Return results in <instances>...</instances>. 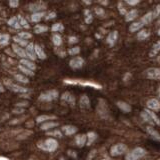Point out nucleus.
<instances>
[{"instance_id": "obj_2", "label": "nucleus", "mask_w": 160, "mask_h": 160, "mask_svg": "<svg viewBox=\"0 0 160 160\" xmlns=\"http://www.w3.org/2000/svg\"><path fill=\"white\" fill-rule=\"evenodd\" d=\"M3 85L6 88H8L9 90L15 92V93H18V94H27L29 92L28 88H25L23 86H20V85L16 84V83H13L10 79H4L3 80Z\"/></svg>"}, {"instance_id": "obj_60", "label": "nucleus", "mask_w": 160, "mask_h": 160, "mask_svg": "<svg viewBox=\"0 0 160 160\" xmlns=\"http://www.w3.org/2000/svg\"><path fill=\"white\" fill-rule=\"evenodd\" d=\"M158 23L160 24V18H159V20H158Z\"/></svg>"}, {"instance_id": "obj_17", "label": "nucleus", "mask_w": 160, "mask_h": 160, "mask_svg": "<svg viewBox=\"0 0 160 160\" xmlns=\"http://www.w3.org/2000/svg\"><path fill=\"white\" fill-rule=\"evenodd\" d=\"M45 15H46V13H45L44 11L35 12V13L31 14V16H30V20H31V22H33V23H39L42 20V18L45 17Z\"/></svg>"}, {"instance_id": "obj_18", "label": "nucleus", "mask_w": 160, "mask_h": 160, "mask_svg": "<svg viewBox=\"0 0 160 160\" xmlns=\"http://www.w3.org/2000/svg\"><path fill=\"white\" fill-rule=\"evenodd\" d=\"M61 100H62V101L69 103V104H71L72 106H73V105H75V97L70 92H64L61 95Z\"/></svg>"}, {"instance_id": "obj_4", "label": "nucleus", "mask_w": 160, "mask_h": 160, "mask_svg": "<svg viewBox=\"0 0 160 160\" xmlns=\"http://www.w3.org/2000/svg\"><path fill=\"white\" fill-rule=\"evenodd\" d=\"M145 154H146L145 149H143L141 147H137V148L133 149L131 152L126 154V160H138L140 158H142Z\"/></svg>"}, {"instance_id": "obj_48", "label": "nucleus", "mask_w": 160, "mask_h": 160, "mask_svg": "<svg viewBox=\"0 0 160 160\" xmlns=\"http://www.w3.org/2000/svg\"><path fill=\"white\" fill-rule=\"evenodd\" d=\"M9 6L12 7V8H16L19 6V1H17V0H10V1L8 2Z\"/></svg>"}, {"instance_id": "obj_56", "label": "nucleus", "mask_w": 160, "mask_h": 160, "mask_svg": "<svg viewBox=\"0 0 160 160\" xmlns=\"http://www.w3.org/2000/svg\"><path fill=\"white\" fill-rule=\"evenodd\" d=\"M83 3H85V4H91V2H89V1H83Z\"/></svg>"}, {"instance_id": "obj_30", "label": "nucleus", "mask_w": 160, "mask_h": 160, "mask_svg": "<svg viewBox=\"0 0 160 160\" xmlns=\"http://www.w3.org/2000/svg\"><path fill=\"white\" fill-rule=\"evenodd\" d=\"M52 43L55 45V46H60L62 44V37L61 35L58 33H54L52 35Z\"/></svg>"}, {"instance_id": "obj_15", "label": "nucleus", "mask_w": 160, "mask_h": 160, "mask_svg": "<svg viewBox=\"0 0 160 160\" xmlns=\"http://www.w3.org/2000/svg\"><path fill=\"white\" fill-rule=\"evenodd\" d=\"M19 64L22 65V66L26 67L30 70H32V71H35L36 70V65H35L34 61L32 60H29V59H20L19 61Z\"/></svg>"}, {"instance_id": "obj_12", "label": "nucleus", "mask_w": 160, "mask_h": 160, "mask_svg": "<svg viewBox=\"0 0 160 160\" xmlns=\"http://www.w3.org/2000/svg\"><path fill=\"white\" fill-rule=\"evenodd\" d=\"M58 125H59L58 122L48 121V122L40 124V130H41V131H50V130H53L55 127H57Z\"/></svg>"}, {"instance_id": "obj_47", "label": "nucleus", "mask_w": 160, "mask_h": 160, "mask_svg": "<svg viewBox=\"0 0 160 160\" xmlns=\"http://www.w3.org/2000/svg\"><path fill=\"white\" fill-rule=\"evenodd\" d=\"M56 16H57L56 12H55V11H51V12H49L48 14L45 15V17H44V18L46 19V20H51V19H54Z\"/></svg>"}, {"instance_id": "obj_7", "label": "nucleus", "mask_w": 160, "mask_h": 160, "mask_svg": "<svg viewBox=\"0 0 160 160\" xmlns=\"http://www.w3.org/2000/svg\"><path fill=\"white\" fill-rule=\"evenodd\" d=\"M146 77L152 80H160V68H149L145 71Z\"/></svg>"}, {"instance_id": "obj_45", "label": "nucleus", "mask_w": 160, "mask_h": 160, "mask_svg": "<svg viewBox=\"0 0 160 160\" xmlns=\"http://www.w3.org/2000/svg\"><path fill=\"white\" fill-rule=\"evenodd\" d=\"M95 13H96L98 16H100V17H103L104 15H105V11L103 10V8H101V7H95Z\"/></svg>"}, {"instance_id": "obj_23", "label": "nucleus", "mask_w": 160, "mask_h": 160, "mask_svg": "<svg viewBox=\"0 0 160 160\" xmlns=\"http://www.w3.org/2000/svg\"><path fill=\"white\" fill-rule=\"evenodd\" d=\"M10 42V35L7 33L0 34V46H7Z\"/></svg>"}, {"instance_id": "obj_58", "label": "nucleus", "mask_w": 160, "mask_h": 160, "mask_svg": "<svg viewBox=\"0 0 160 160\" xmlns=\"http://www.w3.org/2000/svg\"><path fill=\"white\" fill-rule=\"evenodd\" d=\"M157 34H158V35H159V36H160V29H159V30H158V31H157Z\"/></svg>"}, {"instance_id": "obj_44", "label": "nucleus", "mask_w": 160, "mask_h": 160, "mask_svg": "<svg viewBox=\"0 0 160 160\" xmlns=\"http://www.w3.org/2000/svg\"><path fill=\"white\" fill-rule=\"evenodd\" d=\"M159 15H160V5H157L152 12V17H153V19L157 18V17H159Z\"/></svg>"}, {"instance_id": "obj_32", "label": "nucleus", "mask_w": 160, "mask_h": 160, "mask_svg": "<svg viewBox=\"0 0 160 160\" xmlns=\"http://www.w3.org/2000/svg\"><path fill=\"white\" fill-rule=\"evenodd\" d=\"M152 19H153V17H152V12H148V13H146L144 15V16L141 18V20H140V22H141L143 25H146V24H149L150 22L152 21Z\"/></svg>"}, {"instance_id": "obj_16", "label": "nucleus", "mask_w": 160, "mask_h": 160, "mask_svg": "<svg viewBox=\"0 0 160 160\" xmlns=\"http://www.w3.org/2000/svg\"><path fill=\"white\" fill-rule=\"evenodd\" d=\"M87 142V136L86 134H78L75 136V143L78 147H83Z\"/></svg>"}, {"instance_id": "obj_59", "label": "nucleus", "mask_w": 160, "mask_h": 160, "mask_svg": "<svg viewBox=\"0 0 160 160\" xmlns=\"http://www.w3.org/2000/svg\"><path fill=\"white\" fill-rule=\"evenodd\" d=\"M103 160H111V159H108V158H106V159H103Z\"/></svg>"}, {"instance_id": "obj_35", "label": "nucleus", "mask_w": 160, "mask_h": 160, "mask_svg": "<svg viewBox=\"0 0 160 160\" xmlns=\"http://www.w3.org/2000/svg\"><path fill=\"white\" fill-rule=\"evenodd\" d=\"M46 135L48 136H54V137H59L61 138L63 136V133L61 132V130H58V129H53V130H50V131L46 132Z\"/></svg>"}, {"instance_id": "obj_13", "label": "nucleus", "mask_w": 160, "mask_h": 160, "mask_svg": "<svg viewBox=\"0 0 160 160\" xmlns=\"http://www.w3.org/2000/svg\"><path fill=\"white\" fill-rule=\"evenodd\" d=\"M25 51H26L29 60H32V61H35L37 59L36 55H35V50H34V44L32 42H29V44L25 47Z\"/></svg>"}, {"instance_id": "obj_8", "label": "nucleus", "mask_w": 160, "mask_h": 160, "mask_svg": "<svg viewBox=\"0 0 160 160\" xmlns=\"http://www.w3.org/2000/svg\"><path fill=\"white\" fill-rule=\"evenodd\" d=\"M12 50H13L14 54L16 55V56L20 57V59H29L26 51H25V49L18 46L17 44H15V43L12 44Z\"/></svg>"}, {"instance_id": "obj_49", "label": "nucleus", "mask_w": 160, "mask_h": 160, "mask_svg": "<svg viewBox=\"0 0 160 160\" xmlns=\"http://www.w3.org/2000/svg\"><path fill=\"white\" fill-rule=\"evenodd\" d=\"M78 42V38L75 37V36H70L68 38V43L69 44H74V43H77Z\"/></svg>"}, {"instance_id": "obj_39", "label": "nucleus", "mask_w": 160, "mask_h": 160, "mask_svg": "<svg viewBox=\"0 0 160 160\" xmlns=\"http://www.w3.org/2000/svg\"><path fill=\"white\" fill-rule=\"evenodd\" d=\"M50 29L52 32H62L64 30V26L62 23H54Z\"/></svg>"}, {"instance_id": "obj_14", "label": "nucleus", "mask_w": 160, "mask_h": 160, "mask_svg": "<svg viewBox=\"0 0 160 160\" xmlns=\"http://www.w3.org/2000/svg\"><path fill=\"white\" fill-rule=\"evenodd\" d=\"M34 50H35V55H36L37 58L41 59V60H44L47 58L46 53H45L43 48L40 46L39 44H34Z\"/></svg>"}, {"instance_id": "obj_22", "label": "nucleus", "mask_w": 160, "mask_h": 160, "mask_svg": "<svg viewBox=\"0 0 160 160\" xmlns=\"http://www.w3.org/2000/svg\"><path fill=\"white\" fill-rule=\"evenodd\" d=\"M48 26L46 25H42V24H36L33 28V31L35 34H42L48 31Z\"/></svg>"}, {"instance_id": "obj_57", "label": "nucleus", "mask_w": 160, "mask_h": 160, "mask_svg": "<svg viewBox=\"0 0 160 160\" xmlns=\"http://www.w3.org/2000/svg\"><path fill=\"white\" fill-rule=\"evenodd\" d=\"M59 160H66V159H65L64 157H60V158H59Z\"/></svg>"}, {"instance_id": "obj_37", "label": "nucleus", "mask_w": 160, "mask_h": 160, "mask_svg": "<svg viewBox=\"0 0 160 160\" xmlns=\"http://www.w3.org/2000/svg\"><path fill=\"white\" fill-rule=\"evenodd\" d=\"M149 35H150V32L148 31V30H145V29L140 30L137 34V39L138 40H145L147 37H149Z\"/></svg>"}, {"instance_id": "obj_55", "label": "nucleus", "mask_w": 160, "mask_h": 160, "mask_svg": "<svg viewBox=\"0 0 160 160\" xmlns=\"http://www.w3.org/2000/svg\"><path fill=\"white\" fill-rule=\"evenodd\" d=\"M5 91V86L2 84V82L0 81V92H4Z\"/></svg>"}, {"instance_id": "obj_24", "label": "nucleus", "mask_w": 160, "mask_h": 160, "mask_svg": "<svg viewBox=\"0 0 160 160\" xmlns=\"http://www.w3.org/2000/svg\"><path fill=\"white\" fill-rule=\"evenodd\" d=\"M8 25L10 27H12L14 29H20L21 28V26H20V24H19V21H18V18L17 16H13L11 17L9 20H8Z\"/></svg>"}, {"instance_id": "obj_9", "label": "nucleus", "mask_w": 160, "mask_h": 160, "mask_svg": "<svg viewBox=\"0 0 160 160\" xmlns=\"http://www.w3.org/2000/svg\"><path fill=\"white\" fill-rule=\"evenodd\" d=\"M84 65V59L80 56H76L69 61V66L72 69H80Z\"/></svg>"}, {"instance_id": "obj_26", "label": "nucleus", "mask_w": 160, "mask_h": 160, "mask_svg": "<svg viewBox=\"0 0 160 160\" xmlns=\"http://www.w3.org/2000/svg\"><path fill=\"white\" fill-rule=\"evenodd\" d=\"M18 69L22 72L23 75H25V76L33 77L34 75H35V72H34V71H32V70H30V69H28V68H26V67L22 66V65H20V64H18Z\"/></svg>"}, {"instance_id": "obj_21", "label": "nucleus", "mask_w": 160, "mask_h": 160, "mask_svg": "<svg viewBox=\"0 0 160 160\" xmlns=\"http://www.w3.org/2000/svg\"><path fill=\"white\" fill-rule=\"evenodd\" d=\"M118 38V32L117 31H112L111 33H109L108 37H107V43L110 46H113V45L116 43Z\"/></svg>"}, {"instance_id": "obj_42", "label": "nucleus", "mask_w": 160, "mask_h": 160, "mask_svg": "<svg viewBox=\"0 0 160 160\" xmlns=\"http://www.w3.org/2000/svg\"><path fill=\"white\" fill-rule=\"evenodd\" d=\"M84 14H85V23H87V24H90L92 22V20H93V16H92V14L90 13L89 10H85L84 11Z\"/></svg>"}, {"instance_id": "obj_20", "label": "nucleus", "mask_w": 160, "mask_h": 160, "mask_svg": "<svg viewBox=\"0 0 160 160\" xmlns=\"http://www.w3.org/2000/svg\"><path fill=\"white\" fill-rule=\"evenodd\" d=\"M147 107L151 110H160V102L155 98L149 99L147 101Z\"/></svg>"}, {"instance_id": "obj_46", "label": "nucleus", "mask_w": 160, "mask_h": 160, "mask_svg": "<svg viewBox=\"0 0 160 160\" xmlns=\"http://www.w3.org/2000/svg\"><path fill=\"white\" fill-rule=\"evenodd\" d=\"M141 117H142V118L145 120V121H146V122H149L150 124H153V121L151 120V118L149 117V115H148L146 112H145V111L141 113Z\"/></svg>"}, {"instance_id": "obj_51", "label": "nucleus", "mask_w": 160, "mask_h": 160, "mask_svg": "<svg viewBox=\"0 0 160 160\" xmlns=\"http://www.w3.org/2000/svg\"><path fill=\"white\" fill-rule=\"evenodd\" d=\"M118 9H119L120 13L125 15V13H126V10H125V8L122 6V3H119V4H118Z\"/></svg>"}, {"instance_id": "obj_3", "label": "nucleus", "mask_w": 160, "mask_h": 160, "mask_svg": "<svg viewBox=\"0 0 160 160\" xmlns=\"http://www.w3.org/2000/svg\"><path fill=\"white\" fill-rule=\"evenodd\" d=\"M59 97V92L55 89H51V90H46V91H43L39 94L38 96V100L43 102H51L56 100Z\"/></svg>"}, {"instance_id": "obj_43", "label": "nucleus", "mask_w": 160, "mask_h": 160, "mask_svg": "<svg viewBox=\"0 0 160 160\" xmlns=\"http://www.w3.org/2000/svg\"><path fill=\"white\" fill-rule=\"evenodd\" d=\"M79 53H80V47H78V46H74V47L70 48L68 50V54L72 55V56H73V55H77Z\"/></svg>"}, {"instance_id": "obj_50", "label": "nucleus", "mask_w": 160, "mask_h": 160, "mask_svg": "<svg viewBox=\"0 0 160 160\" xmlns=\"http://www.w3.org/2000/svg\"><path fill=\"white\" fill-rule=\"evenodd\" d=\"M67 154L69 155L70 157H72V158H77V154H76V152H75V151H73V150H68Z\"/></svg>"}, {"instance_id": "obj_36", "label": "nucleus", "mask_w": 160, "mask_h": 160, "mask_svg": "<svg viewBox=\"0 0 160 160\" xmlns=\"http://www.w3.org/2000/svg\"><path fill=\"white\" fill-rule=\"evenodd\" d=\"M160 51V41L156 42L155 43L153 46H152V49H151V51H150L149 53V56H151V57H154L155 55H157V53Z\"/></svg>"}, {"instance_id": "obj_33", "label": "nucleus", "mask_w": 160, "mask_h": 160, "mask_svg": "<svg viewBox=\"0 0 160 160\" xmlns=\"http://www.w3.org/2000/svg\"><path fill=\"white\" fill-rule=\"evenodd\" d=\"M143 27V24L140 22V21H138V22H134L133 24H131L129 26V31L130 32H136V31H138V30H140Z\"/></svg>"}, {"instance_id": "obj_31", "label": "nucleus", "mask_w": 160, "mask_h": 160, "mask_svg": "<svg viewBox=\"0 0 160 160\" xmlns=\"http://www.w3.org/2000/svg\"><path fill=\"white\" fill-rule=\"evenodd\" d=\"M86 136H87V142H86V145H88V146H90L95 140L97 139V134L95 133V132H88L86 134Z\"/></svg>"}, {"instance_id": "obj_53", "label": "nucleus", "mask_w": 160, "mask_h": 160, "mask_svg": "<svg viewBox=\"0 0 160 160\" xmlns=\"http://www.w3.org/2000/svg\"><path fill=\"white\" fill-rule=\"evenodd\" d=\"M20 106H28L27 102H20V103H16V107H20Z\"/></svg>"}, {"instance_id": "obj_10", "label": "nucleus", "mask_w": 160, "mask_h": 160, "mask_svg": "<svg viewBox=\"0 0 160 160\" xmlns=\"http://www.w3.org/2000/svg\"><path fill=\"white\" fill-rule=\"evenodd\" d=\"M57 119V116L55 115H46V114H42V115H39V116L36 117L35 121H36L37 124H42L45 122H48V121H52V120Z\"/></svg>"}, {"instance_id": "obj_1", "label": "nucleus", "mask_w": 160, "mask_h": 160, "mask_svg": "<svg viewBox=\"0 0 160 160\" xmlns=\"http://www.w3.org/2000/svg\"><path fill=\"white\" fill-rule=\"evenodd\" d=\"M37 147L45 152H54L56 151L58 148V141L55 138H47L42 141H38L37 142Z\"/></svg>"}, {"instance_id": "obj_52", "label": "nucleus", "mask_w": 160, "mask_h": 160, "mask_svg": "<svg viewBox=\"0 0 160 160\" xmlns=\"http://www.w3.org/2000/svg\"><path fill=\"white\" fill-rule=\"evenodd\" d=\"M12 112L15 113V114H21V113L24 112V109L23 108H16V109H13Z\"/></svg>"}, {"instance_id": "obj_34", "label": "nucleus", "mask_w": 160, "mask_h": 160, "mask_svg": "<svg viewBox=\"0 0 160 160\" xmlns=\"http://www.w3.org/2000/svg\"><path fill=\"white\" fill-rule=\"evenodd\" d=\"M147 132L149 133L150 136H152V138H154L155 140H158V141H160V134L156 131V130H154L152 127H147L146 128Z\"/></svg>"}, {"instance_id": "obj_28", "label": "nucleus", "mask_w": 160, "mask_h": 160, "mask_svg": "<svg viewBox=\"0 0 160 160\" xmlns=\"http://www.w3.org/2000/svg\"><path fill=\"white\" fill-rule=\"evenodd\" d=\"M116 105L117 106L122 110V111H124V112H126V113H128V112H130L131 111V106H130L129 104H127L126 102H123V101H118L117 103H116Z\"/></svg>"}, {"instance_id": "obj_5", "label": "nucleus", "mask_w": 160, "mask_h": 160, "mask_svg": "<svg viewBox=\"0 0 160 160\" xmlns=\"http://www.w3.org/2000/svg\"><path fill=\"white\" fill-rule=\"evenodd\" d=\"M127 151V146L123 143H118L115 144L110 149V154L111 156H119V155H122Z\"/></svg>"}, {"instance_id": "obj_29", "label": "nucleus", "mask_w": 160, "mask_h": 160, "mask_svg": "<svg viewBox=\"0 0 160 160\" xmlns=\"http://www.w3.org/2000/svg\"><path fill=\"white\" fill-rule=\"evenodd\" d=\"M137 14H138V12H137V10H130V11L128 12V13H126V15H125V21H132L133 19H135L137 17Z\"/></svg>"}, {"instance_id": "obj_25", "label": "nucleus", "mask_w": 160, "mask_h": 160, "mask_svg": "<svg viewBox=\"0 0 160 160\" xmlns=\"http://www.w3.org/2000/svg\"><path fill=\"white\" fill-rule=\"evenodd\" d=\"M13 41L15 42V44H17L18 46H20V47H26L27 45L29 44V42H28V40H23V39H21L20 37H18L17 35H15V36H13Z\"/></svg>"}, {"instance_id": "obj_54", "label": "nucleus", "mask_w": 160, "mask_h": 160, "mask_svg": "<svg viewBox=\"0 0 160 160\" xmlns=\"http://www.w3.org/2000/svg\"><path fill=\"white\" fill-rule=\"evenodd\" d=\"M126 3L129 4V5H136V4L139 3V1H138V0H134V1H129V0H128V1H126Z\"/></svg>"}, {"instance_id": "obj_40", "label": "nucleus", "mask_w": 160, "mask_h": 160, "mask_svg": "<svg viewBox=\"0 0 160 160\" xmlns=\"http://www.w3.org/2000/svg\"><path fill=\"white\" fill-rule=\"evenodd\" d=\"M145 112H146V113L149 115V117L151 118V120L153 121V123L160 125V120H159V118L156 116V114H155L154 112H152V111H149V110H146V111H145Z\"/></svg>"}, {"instance_id": "obj_38", "label": "nucleus", "mask_w": 160, "mask_h": 160, "mask_svg": "<svg viewBox=\"0 0 160 160\" xmlns=\"http://www.w3.org/2000/svg\"><path fill=\"white\" fill-rule=\"evenodd\" d=\"M17 18H18V21H19V24H20V26H21V28L28 29L30 27V25L28 24L27 20L25 19L24 17H22L21 15H17Z\"/></svg>"}, {"instance_id": "obj_19", "label": "nucleus", "mask_w": 160, "mask_h": 160, "mask_svg": "<svg viewBox=\"0 0 160 160\" xmlns=\"http://www.w3.org/2000/svg\"><path fill=\"white\" fill-rule=\"evenodd\" d=\"M79 105L82 109H88L90 107V100L87 95H81L79 99Z\"/></svg>"}, {"instance_id": "obj_11", "label": "nucleus", "mask_w": 160, "mask_h": 160, "mask_svg": "<svg viewBox=\"0 0 160 160\" xmlns=\"http://www.w3.org/2000/svg\"><path fill=\"white\" fill-rule=\"evenodd\" d=\"M61 132L66 136H71L77 132V127L74 125H64L61 128Z\"/></svg>"}, {"instance_id": "obj_41", "label": "nucleus", "mask_w": 160, "mask_h": 160, "mask_svg": "<svg viewBox=\"0 0 160 160\" xmlns=\"http://www.w3.org/2000/svg\"><path fill=\"white\" fill-rule=\"evenodd\" d=\"M17 36L20 37L23 40H28V39H31L32 38V34L30 32H26V31H22V32H19L17 34Z\"/></svg>"}, {"instance_id": "obj_6", "label": "nucleus", "mask_w": 160, "mask_h": 160, "mask_svg": "<svg viewBox=\"0 0 160 160\" xmlns=\"http://www.w3.org/2000/svg\"><path fill=\"white\" fill-rule=\"evenodd\" d=\"M28 10L29 11H31L33 13L35 12H42L44 11L45 9H46V4L44 2H34V3H30L28 4Z\"/></svg>"}, {"instance_id": "obj_61", "label": "nucleus", "mask_w": 160, "mask_h": 160, "mask_svg": "<svg viewBox=\"0 0 160 160\" xmlns=\"http://www.w3.org/2000/svg\"><path fill=\"white\" fill-rule=\"evenodd\" d=\"M159 96H160V88H159Z\"/></svg>"}, {"instance_id": "obj_27", "label": "nucleus", "mask_w": 160, "mask_h": 160, "mask_svg": "<svg viewBox=\"0 0 160 160\" xmlns=\"http://www.w3.org/2000/svg\"><path fill=\"white\" fill-rule=\"evenodd\" d=\"M14 78L16 81L20 82V83H23V84H27L29 83V79L27 78V76H25L22 73H17L14 75Z\"/></svg>"}]
</instances>
